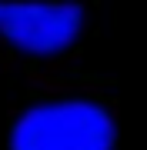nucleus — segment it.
<instances>
[{
  "mask_svg": "<svg viewBox=\"0 0 147 150\" xmlns=\"http://www.w3.org/2000/svg\"><path fill=\"white\" fill-rule=\"evenodd\" d=\"M84 17L67 4H7L0 7V37L30 57H54L80 33Z\"/></svg>",
  "mask_w": 147,
  "mask_h": 150,
  "instance_id": "nucleus-2",
  "label": "nucleus"
},
{
  "mask_svg": "<svg viewBox=\"0 0 147 150\" xmlns=\"http://www.w3.org/2000/svg\"><path fill=\"white\" fill-rule=\"evenodd\" d=\"M114 117L94 100L33 103L10 130V150H114Z\"/></svg>",
  "mask_w": 147,
  "mask_h": 150,
  "instance_id": "nucleus-1",
  "label": "nucleus"
}]
</instances>
